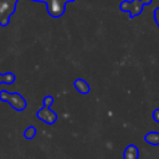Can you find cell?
Here are the masks:
<instances>
[{
	"instance_id": "obj_1",
	"label": "cell",
	"mask_w": 159,
	"mask_h": 159,
	"mask_svg": "<svg viewBox=\"0 0 159 159\" xmlns=\"http://www.w3.org/2000/svg\"><path fill=\"white\" fill-rule=\"evenodd\" d=\"M34 1H41L46 4L47 12L57 19L63 15L66 5L68 2H75V0H34ZM17 0H0V26H7L10 17L16 10Z\"/></svg>"
},
{
	"instance_id": "obj_4",
	"label": "cell",
	"mask_w": 159,
	"mask_h": 159,
	"mask_svg": "<svg viewBox=\"0 0 159 159\" xmlns=\"http://www.w3.org/2000/svg\"><path fill=\"white\" fill-rule=\"evenodd\" d=\"M43 113H41L40 111L37 112V117L39 118H41L43 122H46V123H53L55 120H56V114L52 112V111H48V108L47 107H43L42 109H41Z\"/></svg>"
},
{
	"instance_id": "obj_6",
	"label": "cell",
	"mask_w": 159,
	"mask_h": 159,
	"mask_svg": "<svg viewBox=\"0 0 159 159\" xmlns=\"http://www.w3.org/2000/svg\"><path fill=\"white\" fill-rule=\"evenodd\" d=\"M15 82V76L14 73H5V75H0V83H6V84H11Z\"/></svg>"
},
{
	"instance_id": "obj_9",
	"label": "cell",
	"mask_w": 159,
	"mask_h": 159,
	"mask_svg": "<svg viewBox=\"0 0 159 159\" xmlns=\"http://www.w3.org/2000/svg\"><path fill=\"white\" fill-rule=\"evenodd\" d=\"M52 102H53V98L51 96H46L45 99H43V107H48Z\"/></svg>"
},
{
	"instance_id": "obj_3",
	"label": "cell",
	"mask_w": 159,
	"mask_h": 159,
	"mask_svg": "<svg viewBox=\"0 0 159 159\" xmlns=\"http://www.w3.org/2000/svg\"><path fill=\"white\" fill-rule=\"evenodd\" d=\"M0 99L9 102L16 111H24L26 107V102L24 99V97L19 93H9L6 91L0 92Z\"/></svg>"
},
{
	"instance_id": "obj_10",
	"label": "cell",
	"mask_w": 159,
	"mask_h": 159,
	"mask_svg": "<svg viewBox=\"0 0 159 159\" xmlns=\"http://www.w3.org/2000/svg\"><path fill=\"white\" fill-rule=\"evenodd\" d=\"M154 19H155V22H157V25L159 27V7L154 10Z\"/></svg>"
},
{
	"instance_id": "obj_7",
	"label": "cell",
	"mask_w": 159,
	"mask_h": 159,
	"mask_svg": "<svg viewBox=\"0 0 159 159\" xmlns=\"http://www.w3.org/2000/svg\"><path fill=\"white\" fill-rule=\"evenodd\" d=\"M145 140L149 142V143H152V144H158L159 143V134H157V133H149V134H147Z\"/></svg>"
},
{
	"instance_id": "obj_8",
	"label": "cell",
	"mask_w": 159,
	"mask_h": 159,
	"mask_svg": "<svg viewBox=\"0 0 159 159\" xmlns=\"http://www.w3.org/2000/svg\"><path fill=\"white\" fill-rule=\"evenodd\" d=\"M35 133H36V129L34 128V127H29L26 130H25V137L27 138V139H31V138H34V135H35Z\"/></svg>"
},
{
	"instance_id": "obj_5",
	"label": "cell",
	"mask_w": 159,
	"mask_h": 159,
	"mask_svg": "<svg viewBox=\"0 0 159 159\" xmlns=\"http://www.w3.org/2000/svg\"><path fill=\"white\" fill-rule=\"evenodd\" d=\"M73 84H75V88H76L80 93H82V94H86V93L89 92V86H88V83H87L84 80H82V78H77Z\"/></svg>"
},
{
	"instance_id": "obj_2",
	"label": "cell",
	"mask_w": 159,
	"mask_h": 159,
	"mask_svg": "<svg viewBox=\"0 0 159 159\" xmlns=\"http://www.w3.org/2000/svg\"><path fill=\"white\" fill-rule=\"evenodd\" d=\"M152 2V0H132V1H122L120 10L128 12L129 16L133 19L142 12L143 6H147Z\"/></svg>"
}]
</instances>
